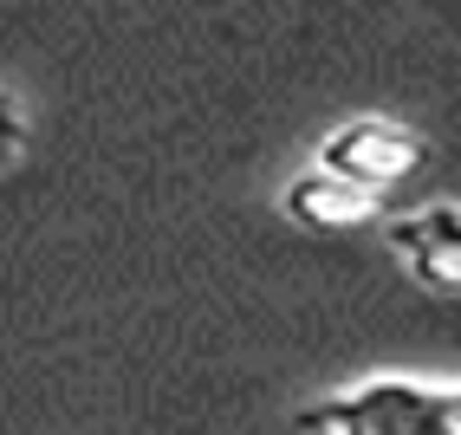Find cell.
<instances>
[{
  "label": "cell",
  "mask_w": 461,
  "mask_h": 435,
  "mask_svg": "<svg viewBox=\"0 0 461 435\" xmlns=\"http://www.w3.org/2000/svg\"><path fill=\"white\" fill-rule=\"evenodd\" d=\"M299 429L312 435H461L448 390L416 384V377H364L351 390H331L312 410H299Z\"/></svg>",
  "instance_id": "obj_1"
},
{
  "label": "cell",
  "mask_w": 461,
  "mask_h": 435,
  "mask_svg": "<svg viewBox=\"0 0 461 435\" xmlns=\"http://www.w3.org/2000/svg\"><path fill=\"white\" fill-rule=\"evenodd\" d=\"M312 169L345 176L357 189L384 195V189H396V182H410L422 169V137L403 131V123H390V117H351V123H338V131H325Z\"/></svg>",
  "instance_id": "obj_2"
},
{
  "label": "cell",
  "mask_w": 461,
  "mask_h": 435,
  "mask_svg": "<svg viewBox=\"0 0 461 435\" xmlns=\"http://www.w3.org/2000/svg\"><path fill=\"white\" fill-rule=\"evenodd\" d=\"M390 254L422 293H442V299H461V208L455 202H429V208H410L390 222Z\"/></svg>",
  "instance_id": "obj_3"
},
{
  "label": "cell",
  "mask_w": 461,
  "mask_h": 435,
  "mask_svg": "<svg viewBox=\"0 0 461 435\" xmlns=\"http://www.w3.org/2000/svg\"><path fill=\"white\" fill-rule=\"evenodd\" d=\"M280 208H286V222L312 228V234H351V228H364V222H377L384 195L357 189V182H345V176H325V169H299V176L286 182Z\"/></svg>",
  "instance_id": "obj_4"
},
{
  "label": "cell",
  "mask_w": 461,
  "mask_h": 435,
  "mask_svg": "<svg viewBox=\"0 0 461 435\" xmlns=\"http://www.w3.org/2000/svg\"><path fill=\"white\" fill-rule=\"evenodd\" d=\"M20 143H26V111H20L14 91H0V163H14Z\"/></svg>",
  "instance_id": "obj_5"
},
{
  "label": "cell",
  "mask_w": 461,
  "mask_h": 435,
  "mask_svg": "<svg viewBox=\"0 0 461 435\" xmlns=\"http://www.w3.org/2000/svg\"><path fill=\"white\" fill-rule=\"evenodd\" d=\"M448 403H455V422H461V384H455V390H448Z\"/></svg>",
  "instance_id": "obj_6"
}]
</instances>
